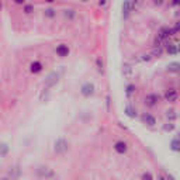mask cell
<instances>
[{
    "instance_id": "obj_21",
    "label": "cell",
    "mask_w": 180,
    "mask_h": 180,
    "mask_svg": "<svg viewBox=\"0 0 180 180\" xmlns=\"http://www.w3.org/2000/svg\"><path fill=\"white\" fill-rule=\"evenodd\" d=\"M170 148H172V151L173 152H179V139L177 138H174V139H172V142H170Z\"/></svg>"
},
{
    "instance_id": "obj_16",
    "label": "cell",
    "mask_w": 180,
    "mask_h": 180,
    "mask_svg": "<svg viewBox=\"0 0 180 180\" xmlns=\"http://www.w3.org/2000/svg\"><path fill=\"white\" fill-rule=\"evenodd\" d=\"M63 16L66 17L68 20H73V17L76 16V11L73 10V8H68V10L63 11Z\"/></svg>"
},
{
    "instance_id": "obj_26",
    "label": "cell",
    "mask_w": 180,
    "mask_h": 180,
    "mask_svg": "<svg viewBox=\"0 0 180 180\" xmlns=\"http://www.w3.org/2000/svg\"><path fill=\"white\" fill-rule=\"evenodd\" d=\"M163 53V49H162V47H156L153 49V55H156V56H160Z\"/></svg>"
},
{
    "instance_id": "obj_20",
    "label": "cell",
    "mask_w": 180,
    "mask_h": 180,
    "mask_svg": "<svg viewBox=\"0 0 180 180\" xmlns=\"http://www.w3.org/2000/svg\"><path fill=\"white\" fill-rule=\"evenodd\" d=\"M44 16L47 17V18H53V17L56 16V11L53 10V8H47V10L44 11Z\"/></svg>"
},
{
    "instance_id": "obj_12",
    "label": "cell",
    "mask_w": 180,
    "mask_h": 180,
    "mask_svg": "<svg viewBox=\"0 0 180 180\" xmlns=\"http://www.w3.org/2000/svg\"><path fill=\"white\" fill-rule=\"evenodd\" d=\"M129 11H131V2H129V0H125L124 4H122V16H124V18L128 17Z\"/></svg>"
},
{
    "instance_id": "obj_13",
    "label": "cell",
    "mask_w": 180,
    "mask_h": 180,
    "mask_svg": "<svg viewBox=\"0 0 180 180\" xmlns=\"http://www.w3.org/2000/svg\"><path fill=\"white\" fill-rule=\"evenodd\" d=\"M166 52H168L169 55H177V52H179L177 45L176 44H168L166 45Z\"/></svg>"
},
{
    "instance_id": "obj_32",
    "label": "cell",
    "mask_w": 180,
    "mask_h": 180,
    "mask_svg": "<svg viewBox=\"0 0 180 180\" xmlns=\"http://www.w3.org/2000/svg\"><path fill=\"white\" fill-rule=\"evenodd\" d=\"M159 180H166V179H165V176H163V174H160V176H159Z\"/></svg>"
},
{
    "instance_id": "obj_36",
    "label": "cell",
    "mask_w": 180,
    "mask_h": 180,
    "mask_svg": "<svg viewBox=\"0 0 180 180\" xmlns=\"http://www.w3.org/2000/svg\"><path fill=\"white\" fill-rule=\"evenodd\" d=\"M80 2H83V3H87V2H89V0H80Z\"/></svg>"
},
{
    "instance_id": "obj_2",
    "label": "cell",
    "mask_w": 180,
    "mask_h": 180,
    "mask_svg": "<svg viewBox=\"0 0 180 180\" xmlns=\"http://www.w3.org/2000/svg\"><path fill=\"white\" fill-rule=\"evenodd\" d=\"M38 176L44 180H56V174L49 168H39L38 169Z\"/></svg>"
},
{
    "instance_id": "obj_3",
    "label": "cell",
    "mask_w": 180,
    "mask_h": 180,
    "mask_svg": "<svg viewBox=\"0 0 180 180\" xmlns=\"http://www.w3.org/2000/svg\"><path fill=\"white\" fill-rule=\"evenodd\" d=\"M94 90H96L94 84L90 83V82H87V83H84L83 86H82L80 93H82V96H83V97H92V96L94 94Z\"/></svg>"
},
{
    "instance_id": "obj_7",
    "label": "cell",
    "mask_w": 180,
    "mask_h": 180,
    "mask_svg": "<svg viewBox=\"0 0 180 180\" xmlns=\"http://www.w3.org/2000/svg\"><path fill=\"white\" fill-rule=\"evenodd\" d=\"M69 53H70V48L68 47L66 44H59L58 47H56V55H58L59 58H66Z\"/></svg>"
},
{
    "instance_id": "obj_19",
    "label": "cell",
    "mask_w": 180,
    "mask_h": 180,
    "mask_svg": "<svg viewBox=\"0 0 180 180\" xmlns=\"http://www.w3.org/2000/svg\"><path fill=\"white\" fill-rule=\"evenodd\" d=\"M166 117H168V120H170V122H173V121L176 120L177 114L174 110H169V111H166Z\"/></svg>"
},
{
    "instance_id": "obj_35",
    "label": "cell",
    "mask_w": 180,
    "mask_h": 180,
    "mask_svg": "<svg viewBox=\"0 0 180 180\" xmlns=\"http://www.w3.org/2000/svg\"><path fill=\"white\" fill-rule=\"evenodd\" d=\"M2 7H3V3H2V0H0V10H2Z\"/></svg>"
},
{
    "instance_id": "obj_1",
    "label": "cell",
    "mask_w": 180,
    "mask_h": 180,
    "mask_svg": "<svg viewBox=\"0 0 180 180\" xmlns=\"http://www.w3.org/2000/svg\"><path fill=\"white\" fill-rule=\"evenodd\" d=\"M68 149H69V145H68V142H66L65 138H59V139L55 141V148H53V151H55L56 155L66 153Z\"/></svg>"
},
{
    "instance_id": "obj_10",
    "label": "cell",
    "mask_w": 180,
    "mask_h": 180,
    "mask_svg": "<svg viewBox=\"0 0 180 180\" xmlns=\"http://www.w3.org/2000/svg\"><path fill=\"white\" fill-rule=\"evenodd\" d=\"M142 121L146 124V125H149V127H153L155 124H156V118H155L152 114H149V112H143Z\"/></svg>"
},
{
    "instance_id": "obj_24",
    "label": "cell",
    "mask_w": 180,
    "mask_h": 180,
    "mask_svg": "<svg viewBox=\"0 0 180 180\" xmlns=\"http://www.w3.org/2000/svg\"><path fill=\"white\" fill-rule=\"evenodd\" d=\"M124 75L127 76V78H131V72H132V69H131V66H129V65H125V66H124Z\"/></svg>"
},
{
    "instance_id": "obj_17",
    "label": "cell",
    "mask_w": 180,
    "mask_h": 180,
    "mask_svg": "<svg viewBox=\"0 0 180 180\" xmlns=\"http://www.w3.org/2000/svg\"><path fill=\"white\" fill-rule=\"evenodd\" d=\"M125 114L128 115V117L134 118V117H137V110H134L131 106H127L125 107Z\"/></svg>"
},
{
    "instance_id": "obj_23",
    "label": "cell",
    "mask_w": 180,
    "mask_h": 180,
    "mask_svg": "<svg viewBox=\"0 0 180 180\" xmlns=\"http://www.w3.org/2000/svg\"><path fill=\"white\" fill-rule=\"evenodd\" d=\"M141 180H153V176H152L151 172H145V173L141 176Z\"/></svg>"
},
{
    "instance_id": "obj_5",
    "label": "cell",
    "mask_w": 180,
    "mask_h": 180,
    "mask_svg": "<svg viewBox=\"0 0 180 180\" xmlns=\"http://www.w3.org/2000/svg\"><path fill=\"white\" fill-rule=\"evenodd\" d=\"M59 80V75L56 72H52L48 75V78L45 79V87H53Z\"/></svg>"
},
{
    "instance_id": "obj_11",
    "label": "cell",
    "mask_w": 180,
    "mask_h": 180,
    "mask_svg": "<svg viewBox=\"0 0 180 180\" xmlns=\"http://www.w3.org/2000/svg\"><path fill=\"white\" fill-rule=\"evenodd\" d=\"M42 69H44V65H42L39 61H34L30 65L31 73H39V72H42Z\"/></svg>"
},
{
    "instance_id": "obj_14",
    "label": "cell",
    "mask_w": 180,
    "mask_h": 180,
    "mask_svg": "<svg viewBox=\"0 0 180 180\" xmlns=\"http://www.w3.org/2000/svg\"><path fill=\"white\" fill-rule=\"evenodd\" d=\"M180 70V65L177 62H172V63L168 65V72H173V73H177Z\"/></svg>"
},
{
    "instance_id": "obj_33",
    "label": "cell",
    "mask_w": 180,
    "mask_h": 180,
    "mask_svg": "<svg viewBox=\"0 0 180 180\" xmlns=\"http://www.w3.org/2000/svg\"><path fill=\"white\" fill-rule=\"evenodd\" d=\"M45 2H47V3H53L55 0H45Z\"/></svg>"
},
{
    "instance_id": "obj_27",
    "label": "cell",
    "mask_w": 180,
    "mask_h": 180,
    "mask_svg": "<svg viewBox=\"0 0 180 180\" xmlns=\"http://www.w3.org/2000/svg\"><path fill=\"white\" fill-rule=\"evenodd\" d=\"M97 66H98V72L103 73V61H101V58H97Z\"/></svg>"
},
{
    "instance_id": "obj_9",
    "label": "cell",
    "mask_w": 180,
    "mask_h": 180,
    "mask_svg": "<svg viewBox=\"0 0 180 180\" xmlns=\"http://www.w3.org/2000/svg\"><path fill=\"white\" fill-rule=\"evenodd\" d=\"M20 174H21V170H20L18 166H13V168H10V170H8L7 173V177L11 180H16L20 177Z\"/></svg>"
},
{
    "instance_id": "obj_29",
    "label": "cell",
    "mask_w": 180,
    "mask_h": 180,
    "mask_svg": "<svg viewBox=\"0 0 180 180\" xmlns=\"http://www.w3.org/2000/svg\"><path fill=\"white\" fill-rule=\"evenodd\" d=\"M14 3H16V4H24V3H25V0H14Z\"/></svg>"
},
{
    "instance_id": "obj_4",
    "label": "cell",
    "mask_w": 180,
    "mask_h": 180,
    "mask_svg": "<svg viewBox=\"0 0 180 180\" xmlns=\"http://www.w3.org/2000/svg\"><path fill=\"white\" fill-rule=\"evenodd\" d=\"M158 103H159V96H158L156 93H151V94H148L145 97V104H146V107H149V108L158 106Z\"/></svg>"
},
{
    "instance_id": "obj_28",
    "label": "cell",
    "mask_w": 180,
    "mask_h": 180,
    "mask_svg": "<svg viewBox=\"0 0 180 180\" xmlns=\"http://www.w3.org/2000/svg\"><path fill=\"white\" fill-rule=\"evenodd\" d=\"M165 179H166V180H176L173 176H172V174H169V173H168V174H165Z\"/></svg>"
},
{
    "instance_id": "obj_15",
    "label": "cell",
    "mask_w": 180,
    "mask_h": 180,
    "mask_svg": "<svg viewBox=\"0 0 180 180\" xmlns=\"http://www.w3.org/2000/svg\"><path fill=\"white\" fill-rule=\"evenodd\" d=\"M8 151H10V148H8L7 143H4V142L0 143V158H4L6 155L8 153Z\"/></svg>"
},
{
    "instance_id": "obj_18",
    "label": "cell",
    "mask_w": 180,
    "mask_h": 180,
    "mask_svg": "<svg viewBox=\"0 0 180 180\" xmlns=\"http://www.w3.org/2000/svg\"><path fill=\"white\" fill-rule=\"evenodd\" d=\"M22 11H24L25 14H31L34 11V4H27V3H24V4H22Z\"/></svg>"
},
{
    "instance_id": "obj_34",
    "label": "cell",
    "mask_w": 180,
    "mask_h": 180,
    "mask_svg": "<svg viewBox=\"0 0 180 180\" xmlns=\"http://www.w3.org/2000/svg\"><path fill=\"white\" fill-rule=\"evenodd\" d=\"M0 180H11V179H8V177H3V179H0Z\"/></svg>"
},
{
    "instance_id": "obj_6",
    "label": "cell",
    "mask_w": 180,
    "mask_h": 180,
    "mask_svg": "<svg viewBox=\"0 0 180 180\" xmlns=\"http://www.w3.org/2000/svg\"><path fill=\"white\" fill-rule=\"evenodd\" d=\"M163 97H165V100L169 101V103H174V101L177 100V97H179V94H177L176 89H168L165 92V94H163Z\"/></svg>"
},
{
    "instance_id": "obj_8",
    "label": "cell",
    "mask_w": 180,
    "mask_h": 180,
    "mask_svg": "<svg viewBox=\"0 0 180 180\" xmlns=\"http://www.w3.org/2000/svg\"><path fill=\"white\" fill-rule=\"evenodd\" d=\"M114 151L120 155H124L128 151V145H127V142H124V141H118V142L114 143Z\"/></svg>"
},
{
    "instance_id": "obj_22",
    "label": "cell",
    "mask_w": 180,
    "mask_h": 180,
    "mask_svg": "<svg viewBox=\"0 0 180 180\" xmlns=\"http://www.w3.org/2000/svg\"><path fill=\"white\" fill-rule=\"evenodd\" d=\"M174 129V124L173 122H168L165 127H163V131L165 132H172Z\"/></svg>"
},
{
    "instance_id": "obj_30",
    "label": "cell",
    "mask_w": 180,
    "mask_h": 180,
    "mask_svg": "<svg viewBox=\"0 0 180 180\" xmlns=\"http://www.w3.org/2000/svg\"><path fill=\"white\" fill-rule=\"evenodd\" d=\"M106 3H107V0H98V4L100 6H104Z\"/></svg>"
},
{
    "instance_id": "obj_25",
    "label": "cell",
    "mask_w": 180,
    "mask_h": 180,
    "mask_svg": "<svg viewBox=\"0 0 180 180\" xmlns=\"http://www.w3.org/2000/svg\"><path fill=\"white\" fill-rule=\"evenodd\" d=\"M134 92H135V86H134V84H128V86H127V96L131 97Z\"/></svg>"
},
{
    "instance_id": "obj_31",
    "label": "cell",
    "mask_w": 180,
    "mask_h": 180,
    "mask_svg": "<svg viewBox=\"0 0 180 180\" xmlns=\"http://www.w3.org/2000/svg\"><path fill=\"white\" fill-rule=\"evenodd\" d=\"M179 4V0H173V6H177Z\"/></svg>"
}]
</instances>
